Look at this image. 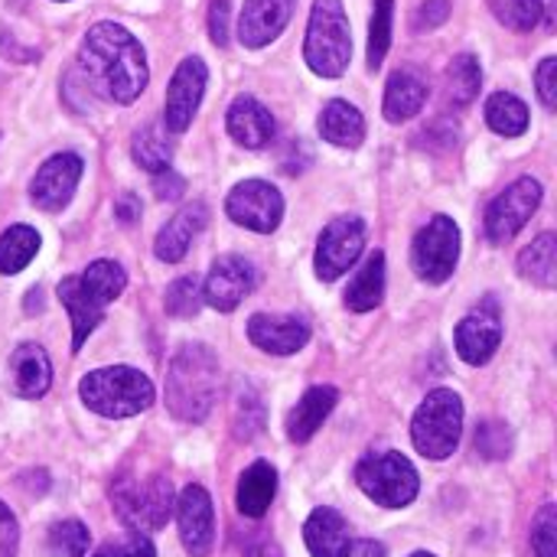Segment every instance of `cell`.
<instances>
[{
    "instance_id": "1",
    "label": "cell",
    "mask_w": 557,
    "mask_h": 557,
    "mask_svg": "<svg viewBox=\"0 0 557 557\" xmlns=\"http://www.w3.org/2000/svg\"><path fill=\"white\" fill-rule=\"evenodd\" d=\"M78 72L85 85L114 104H131L147 88V55L134 33L117 23H95L78 49Z\"/></svg>"
},
{
    "instance_id": "2",
    "label": "cell",
    "mask_w": 557,
    "mask_h": 557,
    "mask_svg": "<svg viewBox=\"0 0 557 557\" xmlns=\"http://www.w3.org/2000/svg\"><path fill=\"white\" fill-rule=\"evenodd\" d=\"M219 398V359L202 343H186L166 369V408L176 421L199 424Z\"/></svg>"
},
{
    "instance_id": "3",
    "label": "cell",
    "mask_w": 557,
    "mask_h": 557,
    "mask_svg": "<svg viewBox=\"0 0 557 557\" xmlns=\"http://www.w3.org/2000/svg\"><path fill=\"white\" fill-rule=\"evenodd\" d=\"M78 395L85 408L101 418H134L153 405V382L131 366H111L88 372Z\"/></svg>"
},
{
    "instance_id": "4",
    "label": "cell",
    "mask_w": 557,
    "mask_h": 557,
    "mask_svg": "<svg viewBox=\"0 0 557 557\" xmlns=\"http://www.w3.org/2000/svg\"><path fill=\"white\" fill-rule=\"evenodd\" d=\"M307 65L323 78H339L352 59V33L343 0H313L307 42H304Z\"/></svg>"
},
{
    "instance_id": "5",
    "label": "cell",
    "mask_w": 557,
    "mask_h": 557,
    "mask_svg": "<svg viewBox=\"0 0 557 557\" xmlns=\"http://www.w3.org/2000/svg\"><path fill=\"white\" fill-rule=\"evenodd\" d=\"M463 434V401L450 388L431 392L411 421V441L421 457L428 460H447L460 447Z\"/></svg>"
},
{
    "instance_id": "6",
    "label": "cell",
    "mask_w": 557,
    "mask_h": 557,
    "mask_svg": "<svg viewBox=\"0 0 557 557\" xmlns=\"http://www.w3.org/2000/svg\"><path fill=\"white\" fill-rule=\"evenodd\" d=\"M356 483L359 490L385 506V509H405L414 503L418 490H421V480H418V470L411 467L408 457L395 454V450H375L369 454L359 467H356Z\"/></svg>"
},
{
    "instance_id": "7",
    "label": "cell",
    "mask_w": 557,
    "mask_h": 557,
    "mask_svg": "<svg viewBox=\"0 0 557 557\" xmlns=\"http://www.w3.org/2000/svg\"><path fill=\"white\" fill-rule=\"evenodd\" d=\"M114 512L131 532H157L170 522L173 516V483L166 476H150L144 483L124 476L111 490Z\"/></svg>"
},
{
    "instance_id": "8",
    "label": "cell",
    "mask_w": 557,
    "mask_h": 557,
    "mask_svg": "<svg viewBox=\"0 0 557 557\" xmlns=\"http://www.w3.org/2000/svg\"><path fill=\"white\" fill-rule=\"evenodd\" d=\"M460 258V228L450 215H434L414 238L411 248V264L421 281L428 284H444L457 271Z\"/></svg>"
},
{
    "instance_id": "9",
    "label": "cell",
    "mask_w": 557,
    "mask_h": 557,
    "mask_svg": "<svg viewBox=\"0 0 557 557\" xmlns=\"http://www.w3.org/2000/svg\"><path fill=\"white\" fill-rule=\"evenodd\" d=\"M539 206H542V183L539 180L522 176L512 186H506L486 209V235H490V242H496V245L512 242L525 228V222L535 215Z\"/></svg>"
},
{
    "instance_id": "10",
    "label": "cell",
    "mask_w": 557,
    "mask_h": 557,
    "mask_svg": "<svg viewBox=\"0 0 557 557\" xmlns=\"http://www.w3.org/2000/svg\"><path fill=\"white\" fill-rule=\"evenodd\" d=\"M366 248V222L359 215L333 219L317 245V274L320 281H339L359 261Z\"/></svg>"
},
{
    "instance_id": "11",
    "label": "cell",
    "mask_w": 557,
    "mask_h": 557,
    "mask_svg": "<svg viewBox=\"0 0 557 557\" xmlns=\"http://www.w3.org/2000/svg\"><path fill=\"white\" fill-rule=\"evenodd\" d=\"M225 212H228V219L235 225L251 228V232H261V235H271L281 225L284 196L271 183H264V180H245V183H238L228 193Z\"/></svg>"
},
{
    "instance_id": "12",
    "label": "cell",
    "mask_w": 557,
    "mask_h": 557,
    "mask_svg": "<svg viewBox=\"0 0 557 557\" xmlns=\"http://www.w3.org/2000/svg\"><path fill=\"white\" fill-rule=\"evenodd\" d=\"M454 339H457V352L467 366H486L503 343V313H499L496 297H486L480 307H473L460 320Z\"/></svg>"
},
{
    "instance_id": "13",
    "label": "cell",
    "mask_w": 557,
    "mask_h": 557,
    "mask_svg": "<svg viewBox=\"0 0 557 557\" xmlns=\"http://www.w3.org/2000/svg\"><path fill=\"white\" fill-rule=\"evenodd\" d=\"M206 82H209V72H206V62L199 55H189L180 62V69L170 78L166 104H163V127L170 134H183L193 124L199 101H202V91H206Z\"/></svg>"
},
{
    "instance_id": "14",
    "label": "cell",
    "mask_w": 557,
    "mask_h": 557,
    "mask_svg": "<svg viewBox=\"0 0 557 557\" xmlns=\"http://www.w3.org/2000/svg\"><path fill=\"white\" fill-rule=\"evenodd\" d=\"M258 284V271L251 261H245L242 255H222L202 287V304L215 307L219 313H232Z\"/></svg>"
},
{
    "instance_id": "15",
    "label": "cell",
    "mask_w": 557,
    "mask_h": 557,
    "mask_svg": "<svg viewBox=\"0 0 557 557\" xmlns=\"http://www.w3.org/2000/svg\"><path fill=\"white\" fill-rule=\"evenodd\" d=\"M176 506V525L183 548L193 557H209L215 545V512H212V496L202 486H186L180 493Z\"/></svg>"
},
{
    "instance_id": "16",
    "label": "cell",
    "mask_w": 557,
    "mask_h": 557,
    "mask_svg": "<svg viewBox=\"0 0 557 557\" xmlns=\"http://www.w3.org/2000/svg\"><path fill=\"white\" fill-rule=\"evenodd\" d=\"M82 173H85V163H82L78 153H55V157H49V160L36 170V176H33V183H29L33 202H36L42 212H59V209H65L69 199H72V193H75V186H78V180H82Z\"/></svg>"
},
{
    "instance_id": "17",
    "label": "cell",
    "mask_w": 557,
    "mask_h": 557,
    "mask_svg": "<svg viewBox=\"0 0 557 557\" xmlns=\"http://www.w3.org/2000/svg\"><path fill=\"white\" fill-rule=\"evenodd\" d=\"M297 0H245L238 16V39L248 49L274 42L294 16Z\"/></svg>"
},
{
    "instance_id": "18",
    "label": "cell",
    "mask_w": 557,
    "mask_h": 557,
    "mask_svg": "<svg viewBox=\"0 0 557 557\" xmlns=\"http://www.w3.org/2000/svg\"><path fill=\"white\" fill-rule=\"evenodd\" d=\"M248 339L271 352V356H294L310 339V323L304 317H274V313H255L248 320Z\"/></svg>"
},
{
    "instance_id": "19",
    "label": "cell",
    "mask_w": 557,
    "mask_h": 557,
    "mask_svg": "<svg viewBox=\"0 0 557 557\" xmlns=\"http://www.w3.org/2000/svg\"><path fill=\"white\" fill-rule=\"evenodd\" d=\"M225 124H228V134L235 137V144H242L248 150H258V147L271 144V137H274L271 111L258 98H251V95H238L232 101Z\"/></svg>"
},
{
    "instance_id": "20",
    "label": "cell",
    "mask_w": 557,
    "mask_h": 557,
    "mask_svg": "<svg viewBox=\"0 0 557 557\" xmlns=\"http://www.w3.org/2000/svg\"><path fill=\"white\" fill-rule=\"evenodd\" d=\"M206 219H209L206 202H193V206L180 209V212L160 228V235H157V245H153L157 258L166 261V264L183 261L186 251H189V245H193V238L206 228Z\"/></svg>"
},
{
    "instance_id": "21",
    "label": "cell",
    "mask_w": 557,
    "mask_h": 557,
    "mask_svg": "<svg viewBox=\"0 0 557 557\" xmlns=\"http://www.w3.org/2000/svg\"><path fill=\"white\" fill-rule=\"evenodd\" d=\"M10 379L20 398H42L52 385V366L42 346L23 343L10 356Z\"/></svg>"
},
{
    "instance_id": "22",
    "label": "cell",
    "mask_w": 557,
    "mask_h": 557,
    "mask_svg": "<svg viewBox=\"0 0 557 557\" xmlns=\"http://www.w3.org/2000/svg\"><path fill=\"white\" fill-rule=\"evenodd\" d=\"M304 542L313 557H346L352 548L346 519L330 506L310 512V519L304 525Z\"/></svg>"
},
{
    "instance_id": "23",
    "label": "cell",
    "mask_w": 557,
    "mask_h": 557,
    "mask_svg": "<svg viewBox=\"0 0 557 557\" xmlns=\"http://www.w3.org/2000/svg\"><path fill=\"white\" fill-rule=\"evenodd\" d=\"M336 401H339V392H336L333 385H317V388H310V392L297 401V408L290 411V418H287V434H290V441H294V444H307V441L323 428V421L330 418V411L336 408Z\"/></svg>"
},
{
    "instance_id": "24",
    "label": "cell",
    "mask_w": 557,
    "mask_h": 557,
    "mask_svg": "<svg viewBox=\"0 0 557 557\" xmlns=\"http://www.w3.org/2000/svg\"><path fill=\"white\" fill-rule=\"evenodd\" d=\"M317 127H320L323 140H330L336 147H346V150H352V147H359L366 140V117H362V111L356 104L343 101V98H333V101L323 104Z\"/></svg>"
},
{
    "instance_id": "25",
    "label": "cell",
    "mask_w": 557,
    "mask_h": 557,
    "mask_svg": "<svg viewBox=\"0 0 557 557\" xmlns=\"http://www.w3.org/2000/svg\"><path fill=\"white\" fill-rule=\"evenodd\" d=\"M428 101V78L414 69H398L388 78L385 88V117L392 124H401L408 117H414Z\"/></svg>"
},
{
    "instance_id": "26",
    "label": "cell",
    "mask_w": 557,
    "mask_h": 557,
    "mask_svg": "<svg viewBox=\"0 0 557 557\" xmlns=\"http://www.w3.org/2000/svg\"><path fill=\"white\" fill-rule=\"evenodd\" d=\"M274 493H277V470L268 460L251 463L238 480V493H235L238 512L245 519H261L271 509Z\"/></svg>"
},
{
    "instance_id": "27",
    "label": "cell",
    "mask_w": 557,
    "mask_h": 557,
    "mask_svg": "<svg viewBox=\"0 0 557 557\" xmlns=\"http://www.w3.org/2000/svg\"><path fill=\"white\" fill-rule=\"evenodd\" d=\"M59 300H62L65 310H69V320H72V349L78 352V349L85 346V339L95 333V326L101 323V310H104V307H98V304L85 294V287H82L78 277H65V281L59 284Z\"/></svg>"
},
{
    "instance_id": "28",
    "label": "cell",
    "mask_w": 557,
    "mask_h": 557,
    "mask_svg": "<svg viewBox=\"0 0 557 557\" xmlns=\"http://www.w3.org/2000/svg\"><path fill=\"white\" fill-rule=\"evenodd\" d=\"M385 294V255L375 251L366 258V264L356 271V277L346 287V307L356 313H369L382 304Z\"/></svg>"
},
{
    "instance_id": "29",
    "label": "cell",
    "mask_w": 557,
    "mask_h": 557,
    "mask_svg": "<svg viewBox=\"0 0 557 557\" xmlns=\"http://www.w3.org/2000/svg\"><path fill=\"white\" fill-rule=\"evenodd\" d=\"M519 274L545 290H552L557 284V238L552 232H545L542 238H535L529 248H522L519 255Z\"/></svg>"
},
{
    "instance_id": "30",
    "label": "cell",
    "mask_w": 557,
    "mask_h": 557,
    "mask_svg": "<svg viewBox=\"0 0 557 557\" xmlns=\"http://www.w3.org/2000/svg\"><path fill=\"white\" fill-rule=\"evenodd\" d=\"M486 121L503 137H519L529 131V108L512 91H496L486 101Z\"/></svg>"
},
{
    "instance_id": "31",
    "label": "cell",
    "mask_w": 557,
    "mask_h": 557,
    "mask_svg": "<svg viewBox=\"0 0 557 557\" xmlns=\"http://www.w3.org/2000/svg\"><path fill=\"white\" fill-rule=\"evenodd\" d=\"M78 281H82L85 294H88L98 307H108V304H111L114 297H121L124 287H127V274H124V268H121L117 261H91L88 271H85Z\"/></svg>"
},
{
    "instance_id": "32",
    "label": "cell",
    "mask_w": 557,
    "mask_h": 557,
    "mask_svg": "<svg viewBox=\"0 0 557 557\" xmlns=\"http://www.w3.org/2000/svg\"><path fill=\"white\" fill-rule=\"evenodd\" d=\"M36 251H39V232L29 225H10L0 235V274L23 271Z\"/></svg>"
},
{
    "instance_id": "33",
    "label": "cell",
    "mask_w": 557,
    "mask_h": 557,
    "mask_svg": "<svg viewBox=\"0 0 557 557\" xmlns=\"http://www.w3.org/2000/svg\"><path fill=\"white\" fill-rule=\"evenodd\" d=\"M131 153H134L137 166H144L147 173L166 170L170 166V157H173V144L166 137V127L163 124H147L144 131H137Z\"/></svg>"
},
{
    "instance_id": "34",
    "label": "cell",
    "mask_w": 557,
    "mask_h": 557,
    "mask_svg": "<svg viewBox=\"0 0 557 557\" xmlns=\"http://www.w3.org/2000/svg\"><path fill=\"white\" fill-rule=\"evenodd\" d=\"M480 85H483V72H480V59L476 55L463 52V55H457L447 65V98L457 108H467L480 95Z\"/></svg>"
},
{
    "instance_id": "35",
    "label": "cell",
    "mask_w": 557,
    "mask_h": 557,
    "mask_svg": "<svg viewBox=\"0 0 557 557\" xmlns=\"http://www.w3.org/2000/svg\"><path fill=\"white\" fill-rule=\"evenodd\" d=\"M392 16H395V0H375L372 7V23H369V69H382L388 46H392Z\"/></svg>"
},
{
    "instance_id": "36",
    "label": "cell",
    "mask_w": 557,
    "mask_h": 557,
    "mask_svg": "<svg viewBox=\"0 0 557 557\" xmlns=\"http://www.w3.org/2000/svg\"><path fill=\"white\" fill-rule=\"evenodd\" d=\"M490 10L496 13V20L516 33H529L539 26L542 20V0H490Z\"/></svg>"
},
{
    "instance_id": "37",
    "label": "cell",
    "mask_w": 557,
    "mask_h": 557,
    "mask_svg": "<svg viewBox=\"0 0 557 557\" xmlns=\"http://www.w3.org/2000/svg\"><path fill=\"white\" fill-rule=\"evenodd\" d=\"M163 307H166V313H170V317H176V320H189V317H196V313H199V307H202L199 277H196V274H186V277L173 281V284L166 287Z\"/></svg>"
},
{
    "instance_id": "38",
    "label": "cell",
    "mask_w": 557,
    "mask_h": 557,
    "mask_svg": "<svg viewBox=\"0 0 557 557\" xmlns=\"http://www.w3.org/2000/svg\"><path fill=\"white\" fill-rule=\"evenodd\" d=\"M88 529L78 522V519H65V522H55L52 532H49V552L52 557H85L88 555Z\"/></svg>"
},
{
    "instance_id": "39",
    "label": "cell",
    "mask_w": 557,
    "mask_h": 557,
    "mask_svg": "<svg viewBox=\"0 0 557 557\" xmlns=\"http://www.w3.org/2000/svg\"><path fill=\"white\" fill-rule=\"evenodd\" d=\"M261 428H264V405H261V398L251 388L238 392V401H235V434L242 441H251Z\"/></svg>"
},
{
    "instance_id": "40",
    "label": "cell",
    "mask_w": 557,
    "mask_h": 557,
    "mask_svg": "<svg viewBox=\"0 0 557 557\" xmlns=\"http://www.w3.org/2000/svg\"><path fill=\"white\" fill-rule=\"evenodd\" d=\"M532 548L535 557H557V509L545 506L535 516V529H532Z\"/></svg>"
},
{
    "instance_id": "41",
    "label": "cell",
    "mask_w": 557,
    "mask_h": 557,
    "mask_svg": "<svg viewBox=\"0 0 557 557\" xmlns=\"http://www.w3.org/2000/svg\"><path fill=\"white\" fill-rule=\"evenodd\" d=\"M509 441L512 437H509L506 424H499V421H486L476 428V450L490 460H503L509 454Z\"/></svg>"
},
{
    "instance_id": "42",
    "label": "cell",
    "mask_w": 557,
    "mask_h": 557,
    "mask_svg": "<svg viewBox=\"0 0 557 557\" xmlns=\"http://www.w3.org/2000/svg\"><path fill=\"white\" fill-rule=\"evenodd\" d=\"M95 557H157V552H153V542L144 532H127L121 539L104 542V548Z\"/></svg>"
},
{
    "instance_id": "43",
    "label": "cell",
    "mask_w": 557,
    "mask_h": 557,
    "mask_svg": "<svg viewBox=\"0 0 557 557\" xmlns=\"http://www.w3.org/2000/svg\"><path fill=\"white\" fill-rule=\"evenodd\" d=\"M447 16H450V0H424L414 13V29L418 33L437 29L441 23H447Z\"/></svg>"
},
{
    "instance_id": "44",
    "label": "cell",
    "mask_w": 557,
    "mask_h": 557,
    "mask_svg": "<svg viewBox=\"0 0 557 557\" xmlns=\"http://www.w3.org/2000/svg\"><path fill=\"white\" fill-rule=\"evenodd\" d=\"M535 88H539V98L545 108H557V59L548 55L539 72H535Z\"/></svg>"
},
{
    "instance_id": "45",
    "label": "cell",
    "mask_w": 557,
    "mask_h": 557,
    "mask_svg": "<svg viewBox=\"0 0 557 557\" xmlns=\"http://www.w3.org/2000/svg\"><path fill=\"white\" fill-rule=\"evenodd\" d=\"M16 548H20V525L13 512L0 503V557H16Z\"/></svg>"
},
{
    "instance_id": "46",
    "label": "cell",
    "mask_w": 557,
    "mask_h": 557,
    "mask_svg": "<svg viewBox=\"0 0 557 557\" xmlns=\"http://www.w3.org/2000/svg\"><path fill=\"white\" fill-rule=\"evenodd\" d=\"M153 189H157V196H160V199L173 202V199H180V196H183L186 180H183L180 173H173V166H166V170L153 173Z\"/></svg>"
},
{
    "instance_id": "47",
    "label": "cell",
    "mask_w": 557,
    "mask_h": 557,
    "mask_svg": "<svg viewBox=\"0 0 557 557\" xmlns=\"http://www.w3.org/2000/svg\"><path fill=\"white\" fill-rule=\"evenodd\" d=\"M209 33L215 46L228 42V0H212L209 7Z\"/></svg>"
},
{
    "instance_id": "48",
    "label": "cell",
    "mask_w": 557,
    "mask_h": 557,
    "mask_svg": "<svg viewBox=\"0 0 557 557\" xmlns=\"http://www.w3.org/2000/svg\"><path fill=\"white\" fill-rule=\"evenodd\" d=\"M114 215H117L124 225H134V222L140 219V199H137L134 193H121V196L114 199Z\"/></svg>"
},
{
    "instance_id": "49",
    "label": "cell",
    "mask_w": 557,
    "mask_h": 557,
    "mask_svg": "<svg viewBox=\"0 0 557 557\" xmlns=\"http://www.w3.org/2000/svg\"><path fill=\"white\" fill-rule=\"evenodd\" d=\"M346 557H385V548H382L379 542L366 539V542H356V545L349 548V555Z\"/></svg>"
},
{
    "instance_id": "50",
    "label": "cell",
    "mask_w": 557,
    "mask_h": 557,
    "mask_svg": "<svg viewBox=\"0 0 557 557\" xmlns=\"http://www.w3.org/2000/svg\"><path fill=\"white\" fill-rule=\"evenodd\" d=\"M411 557H434V555H428V552H418V555H411Z\"/></svg>"
}]
</instances>
